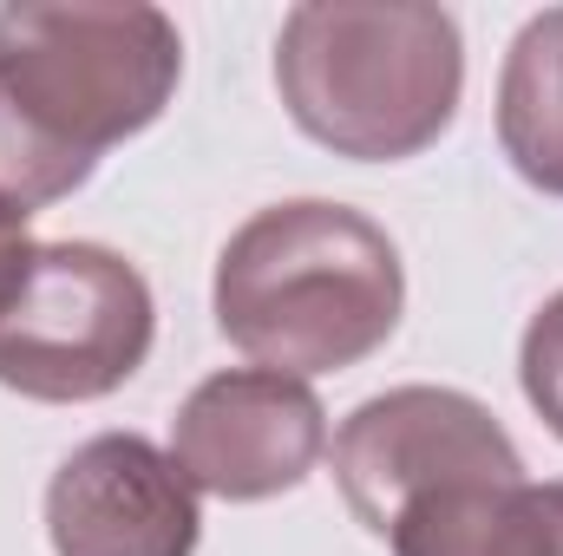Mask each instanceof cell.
I'll use <instances>...</instances> for the list:
<instances>
[{"mask_svg": "<svg viewBox=\"0 0 563 556\" xmlns=\"http://www.w3.org/2000/svg\"><path fill=\"white\" fill-rule=\"evenodd\" d=\"M321 452H328L321 400L308 393V380L269 367L210 374L170 419L177 471L223 504H263L295 491L321 465Z\"/></svg>", "mask_w": 563, "mask_h": 556, "instance_id": "8992f818", "label": "cell"}, {"mask_svg": "<svg viewBox=\"0 0 563 556\" xmlns=\"http://www.w3.org/2000/svg\"><path fill=\"white\" fill-rule=\"evenodd\" d=\"M26 249H33V243H26V210L0 197V281L13 276V263H20Z\"/></svg>", "mask_w": 563, "mask_h": 556, "instance_id": "8fae6325", "label": "cell"}, {"mask_svg": "<svg viewBox=\"0 0 563 556\" xmlns=\"http://www.w3.org/2000/svg\"><path fill=\"white\" fill-rule=\"evenodd\" d=\"M387 544L394 556H563V478L432 491Z\"/></svg>", "mask_w": 563, "mask_h": 556, "instance_id": "ba28073f", "label": "cell"}, {"mask_svg": "<svg viewBox=\"0 0 563 556\" xmlns=\"http://www.w3.org/2000/svg\"><path fill=\"white\" fill-rule=\"evenodd\" d=\"M276 92L334 157H420L459 119V20L426 0H301L276 40Z\"/></svg>", "mask_w": 563, "mask_h": 556, "instance_id": "3957f363", "label": "cell"}, {"mask_svg": "<svg viewBox=\"0 0 563 556\" xmlns=\"http://www.w3.org/2000/svg\"><path fill=\"white\" fill-rule=\"evenodd\" d=\"M184 40L144 0L0 7V197L26 216L73 197L112 144L157 125Z\"/></svg>", "mask_w": 563, "mask_h": 556, "instance_id": "6da1fadb", "label": "cell"}, {"mask_svg": "<svg viewBox=\"0 0 563 556\" xmlns=\"http://www.w3.org/2000/svg\"><path fill=\"white\" fill-rule=\"evenodd\" d=\"M498 144L531 190L563 197V7H544L538 20H525V33L505 53Z\"/></svg>", "mask_w": 563, "mask_h": 556, "instance_id": "9c48e42d", "label": "cell"}, {"mask_svg": "<svg viewBox=\"0 0 563 556\" xmlns=\"http://www.w3.org/2000/svg\"><path fill=\"white\" fill-rule=\"evenodd\" d=\"M525 458L492 407L459 387H394L341 419L334 485L347 511L387 544L394 524L452 485H518Z\"/></svg>", "mask_w": 563, "mask_h": 556, "instance_id": "5b68a950", "label": "cell"}, {"mask_svg": "<svg viewBox=\"0 0 563 556\" xmlns=\"http://www.w3.org/2000/svg\"><path fill=\"white\" fill-rule=\"evenodd\" d=\"M53 556H197V485L139 432L86 438L46 485Z\"/></svg>", "mask_w": 563, "mask_h": 556, "instance_id": "52a82bcc", "label": "cell"}, {"mask_svg": "<svg viewBox=\"0 0 563 556\" xmlns=\"http://www.w3.org/2000/svg\"><path fill=\"white\" fill-rule=\"evenodd\" d=\"M151 341V281L106 243H33L0 281V387L20 400H106L144 367Z\"/></svg>", "mask_w": 563, "mask_h": 556, "instance_id": "277c9868", "label": "cell"}, {"mask_svg": "<svg viewBox=\"0 0 563 556\" xmlns=\"http://www.w3.org/2000/svg\"><path fill=\"white\" fill-rule=\"evenodd\" d=\"M518 380H525V400L538 407V419L563 438V294H551L531 314L525 347H518Z\"/></svg>", "mask_w": 563, "mask_h": 556, "instance_id": "30bf717a", "label": "cell"}, {"mask_svg": "<svg viewBox=\"0 0 563 556\" xmlns=\"http://www.w3.org/2000/svg\"><path fill=\"white\" fill-rule=\"evenodd\" d=\"M217 327L256 367L314 380L394 341L407 269L394 236L328 197L256 210L217 256Z\"/></svg>", "mask_w": 563, "mask_h": 556, "instance_id": "7a4b0ae2", "label": "cell"}]
</instances>
